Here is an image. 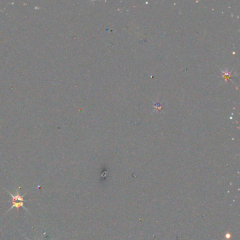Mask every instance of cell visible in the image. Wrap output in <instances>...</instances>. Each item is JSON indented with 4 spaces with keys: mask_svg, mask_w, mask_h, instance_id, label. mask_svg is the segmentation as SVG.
Returning <instances> with one entry per match:
<instances>
[{
    "mask_svg": "<svg viewBox=\"0 0 240 240\" xmlns=\"http://www.w3.org/2000/svg\"><path fill=\"white\" fill-rule=\"evenodd\" d=\"M7 191L9 193V194L11 196V201H10L11 203V208L8 210L7 212L10 211L11 210L13 209V208H15V209H16V210H17V212L19 213V209H20V208L21 207L23 208L24 209L27 211V209L23 206V203L25 202V200H24L23 198L27 193L24 194L23 195H21L20 193H19V189L16 190V194H15V195H13L11 193H10L8 190H7Z\"/></svg>",
    "mask_w": 240,
    "mask_h": 240,
    "instance_id": "cell-1",
    "label": "cell"
},
{
    "mask_svg": "<svg viewBox=\"0 0 240 240\" xmlns=\"http://www.w3.org/2000/svg\"><path fill=\"white\" fill-rule=\"evenodd\" d=\"M27 239H28V240H30L29 239H28V238H27Z\"/></svg>",
    "mask_w": 240,
    "mask_h": 240,
    "instance_id": "cell-2",
    "label": "cell"
},
{
    "mask_svg": "<svg viewBox=\"0 0 240 240\" xmlns=\"http://www.w3.org/2000/svg\"><path fill=\"white\" fill-rule=\"evenodd\" d=\"M0 231H1V230H0Z\"/></svg>",
    "mask_w": 240,
    "mask_h": 240,
    "instance_id": "cell-3",
    "label": "cell"
}]
</instances>
